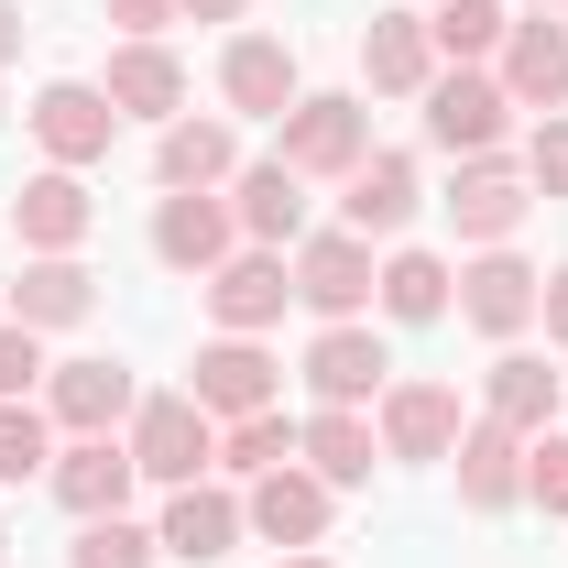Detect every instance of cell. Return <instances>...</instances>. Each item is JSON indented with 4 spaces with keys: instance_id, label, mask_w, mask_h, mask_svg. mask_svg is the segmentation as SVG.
<instances>
[{
    "instance_id": "27",
    "label": "cell",
    "mask_w": 568,
    "mask_h": 568,
    "mask_svg": "<svg viewBox=\"0 0 568 568\" xmlns=\"http://www.w3.org/2000/svg\"><path fill=\"white\" fill-rule=\"evenodd\" d=\"M99 88H110L121 121H153V132H164V121L186 110V55H175V44H110Z\"/></svg>"
},
{
    "instance_id": "10",
    "label": "cell",
    "mask_w": 568,
    "mask_h": 568,
    "mask_svg": "<svg viewBox=\"0 0 568 568\" xmlns=\"http://www.w3.org/2000/svg\"><path fill=\"white\" fill-rule=\"evenodd\" d=\"M219 99H230V121H284V110L306 99L295 44H284V33H230V44H219Z\"/></svg>"
},
{
    "instance_id": "35",
    "label": "cell",
    "mask_w": 568,
    "mask_h": 568,
    "mask_svg": "<svg viewBox=\"0 0 568 568\" xmlns=\"http://www.w3.org/2000/svg\"><path fill=\"white\" fill-rule=\"evenodd\" d=\"M525 186H536V197H568V110L536 121V142H525Z\"/></svg>"
},
{
    "instance_id": "23",
    "label": "cell",
    "mask_w": 568,
    "mask_h": 568,
    "mask_svg": "<svg viewBox=\"0 0 568 568\" xmlns=\"http://www.w3.org/2000/svg\"><path fill=\"white\" fill-rule=\"evenodd\" d=\"M88 306H99V274L77 252H22V284H11L0 317H22L33 339H55V328H88Z\"/></svg>"
},
{
    "instance_id": "6",
    "label": "cell",
    "mask_w": 568,
    "mask_h": 568,
    "mask_svg": "<svg viewBox=\"0 0 568 568\" xmlns=\"http://www.w3.org/2000/svg\"><path fill=\"white\" fill-rule=\"evenodd\" d=\"M132 405H142V383H132V361H110V351L44 372V416H55V437H121Z\"/></svg>"
},
{
    "instance_id": "15",
    "label": "cell",
    "mask_w": 568,
    "mask_h": 568,
    "mask_svg": "<svg viewBox=\"0 0 568 568\" xmlns=\"http://www.w3.org/2000/svg\"><path fill=\"white\" fill-rule=\"evenodd\" d=\"M284 306H295V274H284V252H263V241H241V252L209 274V317L230 328V339H263Z\"/></svg>"
},
{
    "instance_id": "8",
    "label": "cell",
    "mask_w": 568,
    "mask_h": 568,
    "mask_svg": "<svg viewBox=\"0 0 568 568\" xmlns=\"http://www.w3.org/2000/svg\"><path fill=\"white\" fill-rule=\"evenodd\" d=\"M306 394L317 405H383V383H394V351H383V328L372 317H339V328H317L306 339Z\"/></svg>"
},
{
    "instance_id": "40",
    "label": "cell",
    "mask_w": 568,
    "mask_h": 568,
    "mask_svg": "<svg viewBox=\"0 0 568 568\" xmlns=\"http://www.w3.org/2000/svg\"><path fill=\"white\" fill-rule=\"evenodd\" d=\"M22 55V0H0V67Z\"/></svg>"
},
{
    "instance_id": "3",
    "label": "cell",
    "mask_w": 568,
    "mask_h": 568,
    "mask_svg": "<svg viewBox=\"0 0 568 568\" xmlns=\"http://www.w3.org/2000/svg\"><path fill=\"white\" fill-rule=\"evenodd\" d=\"M284 274H295V306H317V328H339V317H372V241L361 230H306L295 252H284Z\"/></svg>"
},
{
    "instance_id": "25",
    "label": "cell",
    "mask_w": 568,
    "mask_h": 568,
    "mask_svg": "<svg viewBox=\"0 0 568 568\" xmlns=\"http://www.w3.org/2000/svg\"><path fill=\"white\" fill-rule=\"evenodd\" d=\"M11 230H22V252H77V241L99 230V197H88V175H67V164L22 175V186H11Z\"/></svg>"
},
{
    "instance_id": "17",
    "label": "cell",
    "mask_w": 568,
    "mask_h": 568,
    "mask_svg": "<svg viewBox=\"0 0 568 568\" xmlns=\"http://www.w3.org/2000/svg\"><path fill=\"white\" fill-rule=\"evenodd\" d=\"M558 394H568L558 351H525V339H503L493 372H481V416H503L514 437H547L558 426Z\"/></svg>"
},
{
    "instance_id": "19",
    "label": "cell",
    "mask_w": 568,
    "mask_h": 568,
    "mask_svg": "<svg viewBox=\"0 0 568 568\" xmlns=\"http://www.w3.org/2000/svg\"><path fill=\"white\" fill-rule=\"evenodd\" d=\"M230 175H241V132H230V121L175 110V121L153 132V186H164V197H209V186H230Z\"/></svg>"
},
{
    "instance_id": "34",
    "label": "cell",
    "mask_w": 568,
    "mask_h": 568,
    "mask_svg": "<svg viewBox=\"0 0 568 568\" xmlns=\"http://www.w3.org/2000/svg\"><path fill=\"white\" fill-rule=\"evenodd\" d=\"M525 503L568 525V426H547V437H525Z\"/></svg>"
},
{
    "instance_id": "2",
    "label": "cell",
    "mask_w": 568,
    "mask_h": 568,
    "mask_svg": "<svg viewBox=\"0 0 568 568\" xmlns=\"http://www.w3.org/2000/svg\"><path fill=\"white\" fill-rule=\"evenodd\" d=\"M121 448H132L142 481L186 493V481H209V470H219V416L197 405V394H142L132 426H121Z\"/></svg>"
},
{
    "instance_id": "11",
    "label": "cell",
    "mask_w": 568,
    "mask_h": 568,
    "mask_svg": "<svg viewBox=\"0 0 568 568\" xmlns=\"http://www.w3.org/2000/svg\"><path fill=\"white\" fill-rule=\"evenodd\" d=\"M536 295H547V274H536L514 241L459 263V317H470L481 339H525V328H536Z\"/></svg>"
},
{
    "instance_id": "20",
    "label": "cell",
    "mask_w": 568,
    "mask_h": 568,
    "mask_svg": "<svg viewBox=\"0 0 568 568\" xmlns=\"http://www.w3.org/2000/svg\"><path fill=\"white\" fill-rule=\"evenodd\" d=\"M361 88H372V99H426V88H437V33H426V11H372V22H361Z\"/></svg>"
},
{
    "instance_id": "38",
    "label": "cell",
    "mask_w": 568,
    "mask_h": 568,
    "mask_svg": "<svg viewBox=\"0 0 568 568\" xmlns=\"http://www.w3.org/2000/svg\"><path fill=\"white\" fill-rule=\"evenodd\" d=\"M536 328H547V351H568V263L547 274V295H536Z\"/></svg>"
},
{
    "instance_id": "36",
    "label": "cell",
    "mask_w": 568,
    "mask_h": 568,
    "mask_svg": "<svg viewBox=\"0 0 568 568\" xmlns=\"http://www.w3.org/2000/svg\"><path fill=\"white\" fill-rule=\"evenodd\" d=\"M44 372H55V361H44V339H33L22 317H0V405H11V394H33Z\"/></svg>"
},
{
    "instance_id": "1",
    "label": "cell",
    "mask_w": 568,
    "mask_h": 568,
    "mask_svg": "<svg viewBox=\"0 0 568 568\" xmlns=\"http://www.w3.org/2000/svg\"><path fill=\"white\" fill-rule=\"evenodd\" d=\"M274 153L306 175V186H351L361 153H372V99H361V88H306V99L274 121Z\"/></svg>"
},
{
    "instance_id": "41",
    "label": "cell",
    "mask_w": 568,
    "mask_h": 568,
    "mask_svg": "<svg viewBox=\"0 0 568 568\" xmlns=\"http://www.w3.org/2000/svg\"><path fill=\"white\" fill-rule=\"evenodd\" d=\"M274 568H339V558H317V547H295V558H274Z\"/></svg>"
},
{
    "instance_id": "31",
    "label": "cell",
    "mask_w": 568,
    "mask_h": 568,
    "mask_svg": "<svg viewBox=\"0 0 568 568\" xmlns=\"http://www.w3.org/2000/svg\"><path fill=\"white\" fill-rule=\"evenodd\" d=\"M284 459H295V416H284V405L219 426V481H263V470H284Z\"/></svg>"
},
{
    "instance_id": "22",
    "label": "cell",
    "mask_w": 568,
    "mask_h": 568,
    "mask_svg": "<svg viewBox=\"0 0 568 568\" xmlns=\"http://www.w3.org/2000/svg\"><path fill=\"white\" fill-rule=\"evenodd\" d=\"M448 470H459V503H470V514H514V503H525V437L470 405L459 448H448Z\"/></svg>"
},
{
    "instance_id": "18",
    "label": "cell",
    "mask_w": 568,
    "mask_h": 568,
    "mask_svg": "<svg viewBox=\"0 0 568 568\" xmlns=\"http://www.w3.org/2000/svg\"><path fill=\"white\" fill-rule=\"evenodd\" d=\"M153 536H164V558H175V568H219L241 536H252V525H241V493L209 470V481L164 493V525H153Z\"/></svg>"
},
{
    "instance_id": "12",
    "label": "cell",
    "mask_w": 568,
    "mask_h": 568,
    "mask_svg": "<svg viewBox=\"0 0 568 568\" xmlns=\"http://www.w3.org/2000/svg\"><path fill=\"white\" fill-rule=\"evenodd\" d=\"M328 514H339V493H328L306 459H284V470H263V481L241 493V525H252L263 547H284V558H295V547H317V536H328Z\"/></svg>"
},
{
    "instance_id": "43",
    "label": "cell",
    "mask_w": 568,
    "mask_h": 568,
    "mask_svg": "<svg viewBox=\"0 0 568 568\" xmlns=\"http://www.w3.org/2000/svg\"><path fill=\"white\" fill-rule=\"evenodd\" d=\"M0 558H11V525H0Z\"/></svg>"
},
{
    "instance_id": "4",
    "label": "cell",
    "mask_w": 568,
    "mask_h": 568,
    "mask_svg": "<svg viewBox=\"0 0 568 568\" xmlns=\"http://www.w3.org/2000/svg\"><path fill=\"white\" fill-rule=\"evenodd\" d=\"M22 121H33V142H44V164H67V175L110 164V142H121V110H110L99 77H55V88H33Z\"/></svg>"
},
{
    "instance_id": "33",
    "label": "cell",
    "mask_w": 568,
    "mask_h": 568,
    "mask_svg": "<svg viewBox=\"0 0 568 568\" xmlns=\"http://www.w3.org/2000/svg\"><path fill=\"white\" fill-rule=\"evenodd\" d=\"M153 558H164V536L132 525V514H88L77 547H67V568H153Z\"/></svg>"
},
{
    "instance_id": "32",
    "label": "cell",
    "mask_w": 568,
    "mask_h": 568,
    "mask_svg": "<svg viewBox=\"0 0 568 568\" xmlns=\"http://www.w3.org/2000/svg\"><path fill=\"white\" fill-rule=\"evenodd\" d=\"M44 470H55V416H44L33 394H11V405H0V493H11V481H44Z\"/></svg>"
},
{
    "instance_id": "42",
    "label": "cell",
    "mask_w": 568,
    "mask_h": 568,
    "mask_svg": "<svg viewBox=\"0 0 568 568\" xmlns=\"http://www.w3.org/2000/svg\"><path fill=\"white\" fill-rule=\"evenodd\" d=\"M525 11H568V0H525Z\"/></svg>"
},
{
    "instance_id": "26",
    "label": "cell",
    "mask_w": 568,
    "mask_h": 568,
    "mask_svg": "<svg viewBox=\"0 0 568 568\" xmlns=\"http://www.w3.org/2000/svg\"><path fill=\"white\" fill-rule=\"evenodd\" d=\"M230 219H241V241H263V252H295L306 241V175L263 153V164H241L230 175Z\"/></svg>"
},
{
    "instance_id": "21",
    "label": "cell",
    "mask_w": 568,
    "mask_h": 568,
    "mask_svg": "<svg viewBox=\"0 0 568 568\" xmlns=\"http://www.w3.org/2000/svg\"><path fill=\"white\" fill-rule=\"evenodd\" d=\"M44 493L88 525V514H132L142 470H132V448H121V437H67V448H55V470H44Z\"/></svg>"
},
{
    "instance_id": "9",
    "label": "cell",
    "mask_w": 568,
    "mask_h": 568,
    "mask_svg": "<svg viewBox=\"0 0 568 568\" xmlns=\"http://www.w3.org/2000/svg\"><path fill=\"white\" fill-rule=\"evenodd\" d=\"M493 77H503V99H514V110H536V121L568 110V11H514Z\"/></svg>"
},
{
    "instance_id": "7",
    "label": "cell",
    "mask_w": 568,
    "mask_h": 568,
    "mask_svg": "<svg viewBox=\"0 0 568 568\" xmlns=\"http://www.w3.org/2000/svg\"><path fill=\"white\" fill-rule=\"evenodd\" d=\"M503 132H514V99H503L493 67H437V88H426V142L437 153H503Z\"/></svg>"
},
{
    "instance_id": "16",
    "label": "cell",
    "mask_w": 568,
    "mask_h": 568,
    "mask_svg": "<svg viewBox=\"0 0 568 568\" xmlns=\"http://www.w3.org/2000/svg\"><path fill=\"white\" fill-rule=\"evenodd\" d=\"M186 394H197L219 426H241V416H263L284 394V361L263 351V339H230V328H219L209 351H197V383H186Z\"/></svg>"
},
{
    "instance_id": "13",
    "label": "cell",
    "mask_w": 568,
    "mask_h": 568,
    "mask_svg": "<svg viewBox=\"0 0 568 568\" xmlns=\"http://www.w3.org/2000/svg\"><path fill=\"white\" fill-rule=\"evenodd\" d=\"M525 209H536V186H525V164H503V153H470L459 186H448V219H459L470 252H503V241L525 230Z\"/></svg>"
},
{
    "instance_id": "14",
    "label": "cell",
    "mask_w": 568,
    "mask_h": 568,
    "mask_svg": "<svg viewBox=\"0 0 568 568\" xmlns=\"http://www.w3.org/2000/svg\"><path fill=\"white\" fill-rule=\"evenodd\" d=\"M230 252H241L230 186H209V197H164V209H153V263H164V274H197V284H209Z\"/></svg>"
},
{
    "instance_id": "5",
    "label": "cell",
    "mask_w": 568,
    "mask_h": 568,
    "mask_svg": "<svg viewBox=\"0 0 568 568\" xmlns=\"http://www.w3.org/2000/svg\"><path fill=\"white\" fill-rule=\"evenodd\" d=\"M459 426H470V405H459V383H437V372H394V383H383V405H372L383 459H448V448H459Z\"/></svg>"
},
{
    "instance_id": "24",
    "label": "cell",
    "mask_w": 568,
    "mask_h": 568,
    "mask_svg": "<svg viewBox=\"0 0 568 568\" xmlns=\"http://www.w3.org/2000/svg\"><path fill=\"white\" fill-rule=\"evenodd\" d=\"M426 209V175H416V153H361V175H351V197H339V230H361V241H405Z\"/></svg>"
},
{
    "instance_id": "30",
    "label": "cell",
    "mask_w": 568,
    "mask_h": 568,
    "mask_svg": "<svg viewBox=\"0 0 568 568\" xmlns=\"http://www.w3.org/2000/svg\"><path fill=\"white\" fill-rule=\"evenodd\" d=\"M426 33H437V67H493L514 11L503 0H426Z\"/></svg>"
},
{
    "instance_id": "28",
    "label": "cell",
    "mask_w": 568,
    "mask_h": 568,
    "mask_svg": "<svg viewBox=\"0 0 568 568\" xmlns=\"http://www.w3.org/2000/svg\"><path fill=\"white\" fill-rule=\"evenodd\" d=\"M295 459H306L328 493H361V481H372V459H383V437H372V405H317V416L295 426Z\"/></svg>"
},
{
    "instance_id": "39",
    "label": "cell",
    "mask_w": 568,
    "mask_h": 568,
    "mask_svg": "<svg viewBox=\"0 0 568 568\" xmlns=\"http://www.w3.org/2000/svg\"><path fill=\"white\" fill-rule=\"evenodd\" d=\"M175 11H186V22H241L252 0H175Z\"/></svg>"
},
{
    "instance_id": "29",
    "label": "cell",
    "mask_w": 568,
    "mask_h": 568,
    "mask_svg": "<svg viewBox=\"0 0 568 568\" xmlns=\"http://www.w3.org/2000/svg\"><path fill=\"white\" fill-rule=\"evenodd\" d=\"M372 306H383L394 328H437V317L459 306V274H448L437 252H405V241H394V252H383V274H372Z\"/></svg>"
},
{
    "instance_id": "37",
    "label": "cell",
    "mask_w": 568,
    "mask_h": 568,
    "mask_svg": "<svg viewBox=\"0 0 568 568\" xmlns=\"http://www.w3.org/2000/svg\"><path fill=\"white\" fill-rule=\"evenodd\" d=\"M110 22H121V44H164V22H186L175 0H99Z\"/></svg>"
}]
</instances>
